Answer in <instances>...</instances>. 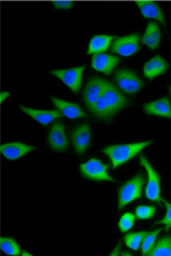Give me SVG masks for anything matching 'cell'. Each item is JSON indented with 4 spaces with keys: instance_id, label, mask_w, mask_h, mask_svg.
<instances>
[{
    "instance_id": "cell-1",
    "label": "cell",
    "mask_w": 171,
    "mask_h": 256,
    "mask_svg": "<svg viewBox=\"0 0 171 256\" xmlns=\"http://www.w3.org/2000/svg\"><path fill=\"white\" fill-rule=\"evenodd\" d=\"M130 100L117 87L107 80L103 94L89 112L100 120L110 122L124 108L130 104Z\"/></svg>"
},
{
    "instance_id": "cell-2",
    "label": "cell",
    "mask_w": 171,
    "mask_h": 256,
    "mask_svg": "<svg viewBox=\"0 0 171 256\" xmlns=\"http://www.w3.org/2000/svg\"><path fill=\"white\" fill-rule=\"evenodd\" d=\"M152 141L138 142L127 144H116L103 148V152L108 156L112 163V167L117 168L126 162H130L135 156H137L143 149L150 146Z\"/></svg>"
},
{
    "instance_id": "cell-3",
    "label": "cell",
    "mask_w": 171,
    "mask_h": 256,
    "mask_svg": "<svg viewBox=\"0 0 171 256\" xmlns=\"http://www.w3.org/2000/svg\"><path fill=\"white\" fill-rule=\"evenodd\" d=\"M145 178L142 174H138L125 182L118 189V210H123L130 203L139 200L143 195Z\"/></svg>"
},
{
    "instance_id": "cell-4",
    "label": "cell",
    "mask_w": 171,
    "mask_h": 256,
    "mask_svg": "<svg viewBox=\"0 0 171 256\" xmlns=\"http://www.w3.org/2000/svg\"><path fill=\"white\" fill-rule=\"evenodd\" d=\"M79 170L81 176L87 180L97 182H115L108 174V165L97 158H90L88 162H84L81 164Z\"/></svg>"
},
{
    "instance_id": "cell-5",
    "label": "cell",
    "mask_w": 171,
    "mask_h": 256,
    "mask_svg": "<svg viewBox=\"0 0 171 256\" xmlns=\"http://www.w3.org/2000/svg\"><path fill=\"white\" fill-rule=\"evenodd\" d=\"M140 162L143 165V167L145 168V170L147 172V176H148V182H147V186L145 189L146 198L152 202L160 204L162 202V198L160 196L161 178L158 174V172L151 165L149 160L145 158V156H141Z\"/></svg>"
},
{
    "instance_id": "cell-6",
    "label": "cell",
    "mask_w": 171,
    "mask_h": 256,
    "mask_svg": "<svg viewBox=\"0 0 171 256\" xmlns=\"http://www.w3.org/2000/svg\"><path fill=\"white\" fill-rule=\"evenodd\" d=\"M115 80L118 88L127 94H136L144 87V81L142 78L135 72L127 68L117 71Z\"/></svg>"
},
{
    "instance_id": "cell-7",
    "label": "cell",
    "mask_w": 171,
    "mask_h": 256,
    "mask_svg": "<svg viewBox=\"0 0 171 256\" xmlns=\"http://www.w3.org/2000/svg\"><path fill=\"white\" fill-rule=\"evenodd\" d=\"M85 68L86 66H81L69 69L53 70L50 72V74L62 80L63 84L66 85L74 94H78L82 86L83 74Z\"/></svg>"
},
{
    "instance_id": "cell-8",
    "label": "cell",
    "mask_w": 171,
    "mask_h": 256,
    "mask_svg": "<svg viewBox=\"0 0 171 256\" xmlns=\"http://www.w3.org/2000/svg\"><path fill=\"white\" fill-rule=\"evenodd\" d=\"M140 40L141 36L137 33L117 38L112 43L111 52L122 57L134 55L140 50Z\"/></svg>"
},
{
    "instance_id": "cell-9",
    "label": "cell",
    "mask_w": 171,
    "mask_h": 256,
    "mask_svg": "<svg viewBox=\"0 0 171 256\" xmlns=\"http://www.w3.org/2000/svg\"><path fill=\"white\" fill-rule=\"evenodd\" d=\"M72 144L77 155H83L91 144V132L89 123H83L73 130L71 134Z\"/></svg>"
},
{
    "instance_id": "cell-10",
    "label": "cell",
    "mask_w": 171,
    "mask_h": 256,
    "mask_svg": "<svg viewBox=\"0 0 171 256\" xmlns=\"http://www.w3.org/2000/svg\"><path fill=\"white\" fill-rule=\"evenodd\" d=\"M106 82L107 80H103V78H100V76H93L89 78L83 94L84 102L88 108V110H90L93 108L98 99L103 94Z\"/></svg>"
},
{
    "instance_id": "cell-11",
    "label": "cell",
    "mask_w": 171,
    "mask_h": 256,
    "mask_svg": "<svg viewBox=\"0 0 171 256\" xmlns=\"http://www.w3.org/2000/svg\"><path fill=\"white\" fill-rule=\"evenodd\" d=\"M48 146L57 152H64L68 149L69 142L62 122H55L48 134Z\"/></svg>"
},
{
    "instance_id": "cell-12",
    "label": "cell",
    "mask_w": 171,
    "mask_h": 256,
    "mask_svg": "<svg viewBox=\"0 0 171 256\" xmlns=\"http://www.w3.org/2000/svg\"><path fill=\"white\" fill-rule=\"evenodd\" d=\"M120 59L112 54L104 52L93 54L91 58V66L97 72L110 76L117 68Z\"/></svg>"
},
{
    "instance_id": "cell-13",
    "label": "cell",
    "mask_w": 171,
    "mask_h": 256,
    "mask_svg": "<svg viewBox=\"0 0 171 256\" xmlns=\"http://www.w3.org/2000/svg\"><path fill=\"white\" fill-rule=\"evenodd\" d=\"M35 149L36 148L34 146H30L21 142H11L2 144L1 153L8 160H16L34 152Z\"/></svg>"
},
{
    "instance_id": "cell-14",
    "label": "cell",
    "mask_w": 171,
    "mask_h": 256,
    "mask_svg": "<svg viewBox=\"0 0 171 256\" xmlns=\"http://www.w3.org/2000/svg\"><path fill=\"white\" fill-rule=\"evenodd\" d=\"M20 109L22 113L28 116L30 118L40 123L42 125H48L49 123L54 122L56 120L62 118L63 116L59 110H41L26 108L22 106H20Z\"/></svg>"
},
{
    "instance_id": "cell-15",
    "label": "cell",
    "mask_w": 171,
    "mask_h": 256,
    "mask_svg": "<svg viewBox=\"0 0 171 256\" xmlns=\"http://www.w3.org/2000/svg\"><path fill=\"white\" fill-rule=\"evenodd\" d=\"M143 110L146 115L171 120V104L168 97L144 104Z\"/></svg>"
},
{
    "instance_id": "cell-16",
    "label": "cell",
    "mask_w": 171,
    "mask_h": 256,
    "mask_svg": "<svg viewBox=\"0 0 171 256\" xmlns=\"http://www.w3.org/2000/svg\"><path fill=\"white\" fill-rule=\"evenodd\" d=\"M51 102L57 110H59L62 115L70 120H77L88 116L77 104L64 101L54 96H51Z\"/></svg>"
},
{
    "instance_id": "cell-17",
    "label": "cell",
    "mask_w": 171,
    "mask_h": 256,
    "mask_svg": "<svg viewBox=\"0 0 171 256\" xmlns=\"http://www.w3.org/2000/svg\"><path fill=\"white\" fill-rule=\"evenodd\" d=\"M169 69V64L160 55L153 57L145 64L144 68V76L148 80H154L166 73Z\"/></svg>"
},
{
    "instance_id": "cell-18",
    "label": "cell",
    "mask_w": 171,
    "mask_h": 256,
    "mask_svg": "<svg viewBox=\"0 0 171 256\" xmlns=\"http://www.w3.org/2000/svg\"><path fill=\"white\" fill-rule=\"evenodd\" d=\"M138 8L144 18L155 19V20H158V22H160L162 26L166 24L164 14L156 3L147 2V1H140V2H138Z\"/></svg>"
},
{
    "instance_id": "cell-19",
    "label": "cell",
    "mask_w": 171,
    "mask_h": 256,
    "mask_svg": "<svg viewBox=\"0 0 171 256\" xmlns=\"http://www.w3.org/2000/svg\"><path fill=\"white\" fill-rule=\"evenodd\" d=\"M114 36L109 34H97L92 36L89 43L88 54H102L109 48Z\"/></svg>"
},
{
    "instance_id": "cell-20",
    "label": "cell",
    "mask_w": 171,
    "mask_h": 256,
    "mask_svg": "<svg viewBox=\"0 0 171 256\" xmlns=\"http://www.w3.org/2000/svg\"><path fill=\"white\" fill-rule=\"evenodd\" d=\"M161 40V31L156 22H151L148 24L143 36V43L152 50L158 48Z\"/></svg>"
},
{
    "instance_id": "cell-21",
    "label": "cell",
    "mask_w": 171,
    "mask_h": 256,
    "mask_svg": "<svg viewBox=\"0 0 171 256\" xmlns=\"http://www.w3.org/2000/svg\"><path fill=\"white\" fill-rule=\"evenodd\" d=\"M151 256H171V236L160 238L149 254Z\"/></svg>"
},
{
    "instance_id": "cell-22",
    "label": "cell",
    "mask_w": 171,
    "mask_h": 256,
    "mask_svg": "<svg viewBox=\"0 0 171 256\" xmlns=\"http://www.w3.org/2000/svg\"><path fill=\"white\" fill-rule=\"evenodd\" d=\"M1 250L7 256H18L21 254L20 245L10 238L3 236L1 238Z\"/></svg>"
},
{
    "instance_id": "cell-23",
    "label": "cell",
    "mask_w": 171,
    "mask_h": 256,
    "mask_svg": "<svg viewBox=\"0 0 171 256\" xmlns=\"http://www.w3.org/2000/svg\"><path fill=\"white\" fill-rule=\"evenodd\" d=\"M161 231H162V228H158V230L152 231V232L148 231V233L144 236L142 245H141L143 256H149L151 250L154 248L155 244L157 242V238Z\"/></svg>"
},
{
    "instance_id": "cell-24",
    "label": "cell",
    "mask_w": 171,
    "mask_h": 256,
    "mask_svg": "<svg viewBox=\"0 0 171 256\" xmlns=\"http://www.w3.org/2000/svg\"><path fill=\"white\" fill-rule=\"evenodd\" d=\"M147 233H148V231L128 233L126 236H124V240L130 249L138 250L140 249L142 242H143V240Z\"/></svg>"
},
{
    "instance_id": "cell-25",
    "label": "cell",
    "mask_w": 171,
    "mask_h": 256,
    "mask_svg": "<svg viewBox=\"0 0 171 256\" xmlns=\"http://www.w3.org/2000/svg\"><path fill=\"white\" fill-rule=\"evenodd\" d=\"M157 212V208L153 205L150 206H139L135 210V216L139 220L152 219Z\"/></svg>"
},
{
    "instance_id": "cell-26",
    "label": "cell",
    "mask_w": 171,
    "mask_h": 256,
    "mask_svg": "<svg viewBox=\"0 0 171 256\" xmlns=\"http://www.w3.org/2000/svg\"><path fill=\"white\" fill-rule=\"evenodd\" d=\"M136 216L131 212L124 214L118 222V228L122 232H127L132 228V226L135 224Z\"/></svg>"
},
{
    "instance_id": "cell-27",
    "label": "cell",
    "mask_w": 171,
    "mask_h": 256,
    "mask_svg": "<svg viewBox=\"0 0 171 256\" xmlns=\"http://www.w3.org/2000/svg\"><path fill=\"white\" fill-rule=\"evenodd\" d=\"M162 202L165 204V207L167 209V212L164 218H162L161 220H159L158 222H156V224H162L164 226L165 228L168 231L171 228V202H168L167 200L162 198Z\"/></svg>"
},
{
    "instance_id": "cell-28",
    "label": "cell",
    "mask_w": 171,
    "mask_h": 256,
    "mask_svg": "<svg viewBox=\"0 0 171 256\" xmlns=\"http://www.w3.org/2000/svg\"><path fill=\"white\" fill-rule=\"evenodd\" d=\"M54 7L60 10H69L73 7V3L71 1H56Z\"/></svg>"
},
{
    "instance_id": "cell-29",
    "label": "cell",
    "mask_w": 171,
    "mask_h": 256,
    "mask_svg": "<svg viewBox=\"0 0 171 256\" xmlns=\"http://www.w3.org/2000/svg\"><path fill=\"white\" fill-rule=\"evenodd\" d=\"M120 248H121V243L119 242L117 244L116 249L112 252L111 256H118V254H120Z\"/></svg>"
},
{
    "instance_id": "cell-30",
    "label": "cell",
    "mask_w": 171,
    "mask_h": 256,
    "mask_svg": "<svg viewBox=\"0 0 171 256\" xmlns=\"http://www.w3.org/2000/svg\"><path fill=\"white\" fill-rule=\"evenodd\" d=\"M9 94H9L8 92H3L1 94V101H5L7 98H8Z\"/></svg>"
},
{
    "instance_id": "cell-31",
    "label": "cell",
    "mask_w": 171,
    "mask_h": 256,
    "mask_svg": "<svg viewBox=\"0 0 171 256\" xmlns=\"http://www.w3.org/2000/svg\"><path fill=\"white\" fill-rule=\"evenodd\" d=\"M21 256H32V254H30V252H27V250H21Z\"/></svg>"
},
{
    "instance_id": "cell-32",
    "label": "cell",
    "mask_w": 171,
    "mask_h": 256,
    "mask_svg": "<svg viewBox=\"0 0 171 256\" xmlns=\"http://www.w3.org/2000/svg\"><path fill=\"white\" fill-rule=\"evenodd\" d=\"M170 92H171V86H170Z\"/></svg>"
}]
</instances>
